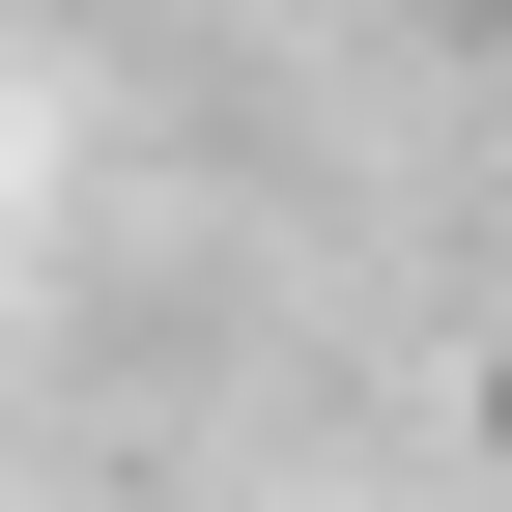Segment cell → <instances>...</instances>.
I'll return each mask as SVG.
<instances>
[{
    "mask_svg": "<svg viewBox=\"0 0 512 512\" xmlns=\"http://www.w3.org/2000/svg\"><path fill=\"white\" fill-rule=\"evenodd\" d=\"M456 427H484V484H512V313H484V370H456Z\"/></svg>",
    "mask_w": 512,
    "mask_h": 512,
    "instance_id": "6da1fadb",
    "label": "cell"
}]
</instances>
